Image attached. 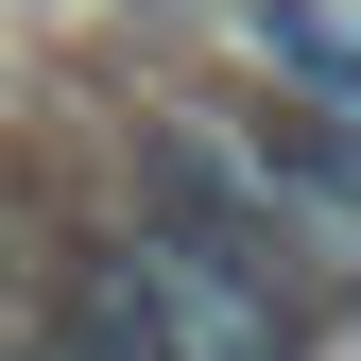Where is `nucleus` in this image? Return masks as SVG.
<instances>
[{
	"label": "nucleus",
	"mask_w": 361,
	"mask_h": 361,
	"mask_svg": "<svg viewBox=\"0 0 361 361\" xmlns=\"http://www.w3.org/2000/svg\"><path fill=\"white\" fill-rule=\"evenodd\" d=\"M52 361H276L293 327L258 293H224L207 258H172V241H138V224H104V241L52 276V327H35Z\"/></svg>",
	"instance_id": "nucleus-1"
},
{
	"label": "nucleus",
	"mask_w": 361,
	"mask_h": 361,
	"mask_svg": "<svg viewBox=\"0 0 361 361\" xmlns=\"http://www.w3.org/2000/svg\"><path fill=\"white\" fill-rule=\"evenodd\" d=\"M224 138H241V172H258V190H276L327 258H361V121L293 104V86H241V104H224Z\"/></svg>",
	"instance_id": "nucleus-2"
},
{
	"label": "nucleus",
	"mask_w": 361,
	"mask_h": 361,
	"mask_svg": "<svg viewBox=\"0 0 361 361\" xmlns=\"http://www.w3.org/2000/svg\"><path fill=\"white\" fill-rule=\"evenodd\" d=\"M224 35L258 52V86H293V104L361 121V0H224Z\"/></svg>",
	"instance_id": "nucleus-3"
}]
</instances>
